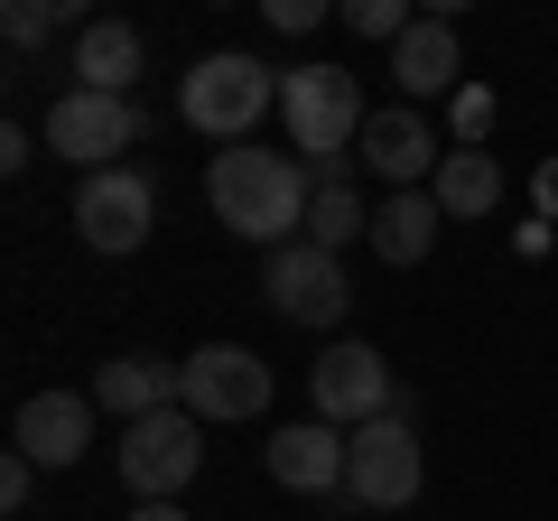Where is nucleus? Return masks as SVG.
Segmentation results:
<instances>
[{
  "label": "nucleus",
  "instance_id": "f257e3e1",
  "mask_svg": "<svg viewBox=\"0 0 558 521\" xmlns=\"http://www.w3.org/2000/svg\"><path fill=\"white\" fill-rule=\"evenodd\" d=\"M205 196H215V223L242 242H260V252H279V242H307V205H317V168L289 159V149H215V168H205Z\"/></svg>",
  "mask_w": 558,
  "mask_h": 521
},
{
  "label": "nucleus",
  "instance_id": "f03ea898",
  "mask_svg": "<svg viewBox=\"0 0 558 521\" xmlns=\"http://www.w3.org/2000/svg\"><path fill=\"white\" fill-rule=\"evenodd\" d=\"M279 121H289V149H299L307 168H317V186L344 178V149H363V84L354 65H289V84H279Z\"/></svg>",
  "mask_w": 558,
  "mask_h": 521
},
{
  "label": "nucleus",
  "instance_id": "7ed1b4c3",
  "mask_svg": "<svg viewBox=\"0 0 558 521\" xmlns=\"http://www.w3.org/2000/svg\"><path fill=\"white\" fill-rule=\"evenodd\" d=\"M279 84H289V75H270L260 57H242V47H215V57H196V65H186V84H178V112L196 121L205 141L242 149V141L260 131V112L279 102Z\"/></svg>",
  "mask_w": 558,
  "mask_h": 521
},
{
  "label": "nucleus",
  "instance_id": "20e7f679",
  "mask_svg": "<svg viewBox=\"0 0 558 521\" xmlns=\"http://www.w3.org/2000/svg\"><path fill=\"white\" fill-rule=\"evenodd\" d=\"M149 131V112H140V94L121 102V94H84V84H65L57 102H47V121H38V141L57 149V159H75L84 178H102V168H121V149Z\"/></svg>",
  "mask_w": 558,
  "mask_h": 521
},
{
  "label": "nucleus",
  "instance_id": "39448f33",
  "mask_svg": "<svg viewBox=\"0 0 558 521\" xmlns=\"http://www.w3.org/2000/svg\"><path fill=\"white\" fill-rule=\"evenodd\" d=\"M418 484H428V447H418L410 410H391V420H373V428L344 438V494H354L363 512H410Z\"/></svg>",
  "mask_w": 558,
  "mask_h": 521
},
{
  "label": "nucleus",
  "instance_id": "423d86ee",
  "mask_svg": "<svg viewBox=\"0 0 558 521\" xmlns=\"http://www.w3.org/2000/svg\"><path fill=\"white\" fill-rule=\"evenodd\" d=\"M307 401H317V420L326 428H373V420H391V363H381V344H363V336H344V344H326L317 354V373H307Z\"/></svg>",
  "mask_w": 558,
  "mask_h": 521
},
{
  "label": "nucleus",
  "instance_id": "0eeeda50",
  "mask_svg": "<svg viewBox=\"0 0 558 521\" xmlns=\"http://www.w3.org/2000/svg\"><path fill=\"white\" fill-rule=\"evenodd\" d=\"M196 465H205V420H186V410H159V420L121 428V484L140 502H178L196 484Z\"/></svg>",
  "mask_w": 558,
  "mask_h": 521
},
{
  "label": "nucleus",
  "instance_id": "6e6552de",
  "mask_svg": "<svg viewBox=\"0 0 558 521\" xmlns=\"http://www.w3.org/2000/svg\"><path fill=\"white\" fill-rule=\"evenodd\" d=\"M178 410L186 420H260L270 410V363L252 344H196L178 363Z\"/></svg>",
  "mask_w": 558,
  "mask_h": 521
},
{
  "label": "nucleus",
  "instance_id": "1a4fd4ad",
  "mask_svg": "<svg viewBox=\"0 0 558 521\" xmlns=\"http://www.w3.org/2000/svg\"><path fill=\"white\" fill-rule=\"evenodd\" d=\"M260 299H270L289 326H336L344 307H354V289H344V260L336 252H317V242H279V252H260Z\"/></svg>",
  "mask_w": 558,
  "mask_h": 521
},
{
  "label": "nucleus",
  "instance_id": "9d476101",
  "mask_svg": "<svg viewBox=\"0 0 558 521\" xmlns=\"http://www.w3.org/2000/svg\"><path fill=\"white\" fill-rule=\"evenodd\" d=\"M149 223H159V186L140 178V168H102V178L75 186V233L94 252H140Z\"/></svg>",
  "mask_w": 558,
  "mask_h": 521
},
{
  "label": "nucleus",
  "instance_id": "9b49d317",
  "mask_svg": "<svg viewBox=\"0 0 558 521\" xmlns=\"http://www.w3.org/2000/svg\"><path fill=\"white\" fill-rule=\"evenodd\" d=\"M354 159L373 168V178H391V196H400V186H428V178L447 168V141L428 131L418 102H391V112L363 121V149H354Z\"/></svg>",
  "mask_w": 558,
  "mask_h": 521
},
{
  "label": "nucleus",
  "instance_id": "f8f14e48",
  "mask_svg": "<svg viewBox=\"0 0 558 521\" xmlns=\"http://www.w3.org/2000/svg\"><path fill=\"white\" fill-rule=\"evenodd\" d=\"M94 447V391H28L20 401V457L28 465H84Z\"/></svg>",
  "mask_w": 558,
  "mask_h": 521
},
{
  "label": "nucleus",
  "instance_id": "ddd939ff",
  "mask_svg": "<svg viewBox=\"0 0 558 521\" xmlns=\"http://www.w3.org/2000/svg\"><path fill=\"white\" fill-rule=\"evenodd\" d=\"M270 484H279V494H344V428L289 420L270 438Z\"/></svg>",
  "mask_w": 558,
  "mask_h": 521
},
{
  "label": "nucleus",
  "instance_id": "4468645a",
  "mask_svg": "<svg viewBox=\"0 0 558 521\" xmlns=\"http://www.w3.org/2000/svg\"><path fill=\"white\" fill-rule=\"evenodd\" d=\"M457 75H465L457 20H447V10H428V20H418L410 38L391 47V84H400L410 102H438V94H457Z\"/></svg>",
  "mask_w": 558,
  "mask_h": 521
},
{
  "label": "nucleus",
  "instance_id": "2eb2a0df",
  "mask_svg": "<svg viewBox=\"0 0 558 521\" xmlns=\"http://www.w3.org/2000/svg\"><path fill=\"white\" fill-rule=\"evenodd\" d=\"M140 65H149V47H140L131 20H84V28H75V57H65V75H75L84 94H121V102H131Z\"/></svg>",
  "mask_w": 558,
  "mask_h": 521
},
{
  "label": "nucleus",
  "instance_id": "dca6fc26",
  "mask_svg": "<svg viewBox=\"0 0 558 521\" xmlns=\"http://www.w3.org/2000/svg\"><path fill=\"white\" fill-rule=\"evenodd\" d=\"M94 410H112L121 428L178 410V363H159V354H112V363L94 373Z\"/></svg>",
  "mask_w": 558,
  "mask_h": 521
},
{
  "label": "nucleus",
  "instance_id": "f3484780",
  "mask_svg": "<svg viewBox=\"0 0 558 521\" xmlns=\"http://www.w3.org/2000/svg\"><path fill=\"white\" fill-rule=\"evenodd\" d=\"M438 196L428 186H400V196H381L373 205V252L391 260V270H410V260H428V242H438Z\"/></svg>",
  "mask_w": 558,
  "mask_h": 521
},
{
  "label": "nucleus",
  "instance_id": "a211bd4d",
  "mask_svg": "<svg viewBox=\"0 0 558 521\" xmlns=\"http://www.w3.org/2000/svg\"><path fill=\"white\" fill-rule=\"evenodd\" d=\"M428 196H438V215H494L502 205V159L494 149H447V168L428 178Z\"/></svg>",
  "mask_w": 558,
  "mask_h": 521
},
{
  "label": "nucleus",
  "instance_id": "6ab92c4d",
  "mask_svg": "<svg viewBox=\"0 0 558 521\" xmlns=\"http://www.w3.org/2000/svg\"><path fill=\"white\" fill-rule=\"evenodd\" d=\"M307 242H317V252H336V260H344V242H373V205L354 196V178L317 186V205H307Z\"/></svg>",
  "mask_w": 558,
  "mask_h": 521
},
{
  "label": "nucleus",
  "instance_id": "aec40b11",
  "mask_svg": "<svg viewBox=\"0 0 558 521\" xmlns=\"http://www.w3.org/2000/svg\"><path fill=\"white\" fill-rule=\"evenodd\" d=\"M75 20V0H10V10H0V28H10V47H38L47 28H65Z\"/></svg>",
  "mask_w": 558,
  "mask_h": 521
},
{
  "label": "nucleus",
  "instance_id": "412c9836",
  "mask_svg": "<svg viewBox=\"0 0 558 521\" xmlns=\"http://www.w3.org/2000/svg\"><path fill=\"white\" fill-rule=\"evenodd\" d=\"M344 20H354V38H381V47H400L410 38V0H344Z\"/></svg>",
  "mask_w": 558,
  "mask_h": 521
},
{
  "label": "nucleus",
  "instance_id": "4be33fe9",
  "mask_svg": "<svg viewBox=\"0 0 558 521\" xmlns=\"http://www.w3.org/2000/svg\"><path fill=\"white\" fill-rule=\"evenodd\" d=\"M484 121H494V94L484 84H457V149H484Z\"/></svg>",
  "mask_w": 558,
  "mask_h": 521
},
{
  "label": "nucleus",
  "instance_id": "5701e85b",
  "mask_svg": "<svg viewBox=\"0 0 558 521\" xmlns=\"http://www.w3.org/2000/svg\"><path fill=\"white\" fill-rule=\"evenodd\" d=\"M28 494H38V465L10 447V457H0V512H28Z\"/></svg>",
  "mask_w": 558,
  "mask_h": 521
},
{
  "label": "nucleus",
  "instance_id": "b1692460",
  "mask_svg": "<svg viewBox=\"0 0 558 521\" xmlns=\"http://www.w3.org/2000/svg\"><path fill=\"white\" fill-rule=\"evenodd\" d=\"M260 10H270V28H289V38L326 28V0H260Z\"/></svg>",
  "mask_w": 558,
  "mask_h": 521
},
{
  "label": "nucleus",
  "instance_id": "393cba45",
  "mask_svg": "<svg viewBox=\"0 0 558 521\" xmlns=\"http://www.w3.org/2000/svg\"><path fill=\"white\" fill-rule=\"evenodd\" d=\"M531 205H539V223H558V149L531 168Z\"/></svg>",
  "mask_w": 558,
  "mask_h": 521
},
{
  "label": "nucleus",
  "instance_id": "a878e982",
  "mask_svg": "<svg viewBox=\"0 0 558 521\" xmlns=\"http://www.w3.org/2000/svg\"><path fill=\"white\" fill-rule=\"evenodd\" d=\"M28 159H38V149H28V131H20V121H10V131H0V168H10V178H20Z\"/></svg>",
  "mask_w": 558,
  "mask_h": 521
},
{
  "label": "nucleus",
  "instance_id": "bb28decb",
  "mask_svg": "<svg viewBox=\"0 0 558 521\" xmlns=\"http://www.w3.org/2000/svg\"><path fill=\"white\" fill-rule=\"evenodd\" d=\"M131 521H186V512H178V502H140Z\"/></svg>",
  "mask_w": 558,
  "mask_h": 521
}]
</instances>
